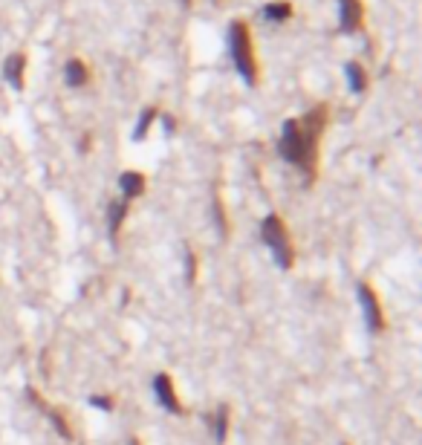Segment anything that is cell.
<instances>
[{
	"label": "cell",
	"instance_id": "obj_2",
	"mask_svg": "<svg viewBox=\"0 0 422 445\" xmlns=\"http://www.w3.org/2000/svg\"><path fill=\"white\" fill-rule=\"evenodd\" d=\"M229 50L231 61L238 67L246 84H257V58H254V43H252V29L246 20H234L229 27Z\"/></svg>",
	"mask_w": 422,
	"mask_h": 445
},
{
	"label": "cell",
	"instance_id": "obj_14",
	"mask_svg": "<svg viewBox=\"0 0 422 445\" xmlns=\"http://www.w3.org/2000/svg\"><path fill=\"white\" fill-rule=\"evenodd\" d=\"M226 425H229V408H220V411H217V419H215V439H217V442L226 439Z\"/></svg>",
	"mask_w": 422,
	"mask_h": 445
},
{
	"label": "cell",
	"instance_id": "obj_3",
	"mask_svg": "<svg viewBox=\"0 0 422 445\" xmlns=\"http://www.w3.org/2000/svg\"><path fill=\"white\" fill-rule=\"evenodd\" d=\"M261 234H264V243L272 249L275 261L280 269H290L295 254H292V243H290V231L284 226V220H280L278 214H269L264 223H261Z\"/></svg>",
	"mask_w": 422,
	"mask_h": 445
},
{
	"label": "cell",
	"instance_id": "obj_13",
	"mask_svg": "<svg viewBox=\"0 0 422 445\" xmlns=\"http://www.w3.org/2000/svg\"><path fill=\"white\" fill-rule=\"evenodd\" d=\"M156 107H148V110H142V116H139V125H136V130H133V139L139 142V139H145V133L151 130V125H154V119H156Z\"/></svg>",
	"mask_w": 422,
	"mask_h": 445
},
{
	"label": "cell",
	"instance_id": "obj_16",
	"mask_svg": "<svg viewBox=\"0 0 422 445\" xmlns=\"http://www.w3.org/2000/svg\"><path fill=\"white\" fill-rule=\"evenodd\" d=\"M191 4H194V0H182V6H185V9H189Z\"/></svg>",
	"mask_w": 422,
	"mask_h": 445
},
{
	"label": "cell",
	"instance_id": "obj_10",
	"mask_svg": "<svg viewBox=\"0 0 422 445\" xmlns=\"http://www.w3.org/2000/svg\"><path fill=\"white\" fill-rule=\"evenodd\" d=\"M125 217H128V200H113L107 205V231H110L113 240H116V234H119Z\"/></svg>",
	"mask_w": 422,
	"mask_h": 445
},
{
	"label": "cell",
	"instance_id": "obj_6",
	"mask_svg": "<svg viewBox=\"0 0 422 445\" xmlns=\"http://www.w3.org/2000/svg\"><path fill=\"white\" fill-rule=\"evenodd\" d=\"M154 390H156V399L162 402V408H168V411H174V413H182L179 399H177V390H174V385H171V376L159 373V376L154 379Z\"/></svg>",
	"mask_w": 422,
	"mask_h": 445
},
{
	"label": "cell",
	"instance_id": "obj_17",
	"mask_svg": "<svg viewBox=\"0 0 422 445\" xmlns=\"http://www.w3.org/2000/svg\"><path fill=\"white\" fill-rule=\"evenodd\" d=\"M130 445H139V439H130Z\"/></svg>",
	"mask_w": 422,
	"mask_h": 445
},
{
	"label": "cell",
	"instance_id": "obj_5",
	"mask_svg": "<svg viewBox=\"0 0 422 445\" xmlns=\"http://www.w3.org/2000/svg\"><path fill=\"white\" fill-rule=\"evenodd\" d=\"M362 20H365V6L362 0H339V23H341V32L353 35L362 29Z\"/></svg>",
	"mask_w": 422,
	"mask_h": 445
},
{
	"label": "cell",
	"instance_id": "obj_1",
	"mask_svg": "<svg viewBox=\"0 0 422 445\" xmlns=\"http://www.w3.org/2000/svg\"><path fill=\"white\" fill-rule=\"evenodd\" d=\"M327 128V107H313L304 119H287L280 128V142L278 151L290 165H295L307 179L315 177L318 165V139Z\"/></svg>",
	"mask_w": 422,
	"mask_h": 445
},
{
	"label": "cell",
	"instance_id": "obj_8",
	"mask_svg": "<svg viewBox=\"0 0 422 445\" xmlns=\"http://www.w3.org/2000/svg\"><path fill=\"white\" fill-rule=\"evenodd\" d=\"M145 177L142 174H136V171H125L119 177V189H122V200H133V197H142L145 194Z\"/></svg>",
	"mask_w": 422,
	"mask_h": 445
},
{
	"label": "cell",
	"instance_id": "obj_4",
	"mask_svg": "<svg viewBox=\"0 0 422 445\" xmlns=\"http://www.w3.org/2000/svg\"><path fill=\"white\" fill-rule=\"evenodd\" d=\"M359 303H362V310H365V321H367V330L370 333H379L382 327H385V318H382V303L379 298L373 295V289L367 284H359Z\"/></svg>",
	"mask_w": 422,
	"mask_h": 445
},
{
	"label": "cell",
	"instance_id": "obj_7",
	"mask_svg": "<svg viewBox=\"0 0 422 445\" xmlns=\"http://www.w3.org/2000/svg\"><path fill=\"white\" fill-rule=\"evenodd\" d=\"M23 73H27V55L23 53H12L4 64V76L15 90H23Z\"/></svg>",
	"mask_w": 422,
	"mask_h": 445
},
{
	"label": "cell",
	"instance_id": "obj_9",
	"mask_svg": "<svg viewBox=\"0 0 422 445\" xmlns=\"http://www.w3.org/2000/svg\"><path fill=\"white\" fill-rule=\"evenodd\" d=\"M64 78H67L69 87H84L90 81V69L81 58H69L67 67H64Z\"/></svg>",
	"mask_w": 422,
	"mask_h": 445
},
{
	"label": "cell",
	"instance_id": "obj_12",
	"mask_svg": "<svg viewBox=\"0 0 422 445\" xmlns=\"http://www.w3.org/2000/svg\"><path fill=\"white\" fill-rule=\"evenodd\" d=\"M347 81H350V90L353 93H365V87H367V76H365V67L362 64H356V61H350L347 67Z\"/></svg>",
	"mask_w": 422,
	"mask_h": 445
},
{
	"label": "cell",
	"instance_id": "obj_11",
	"mask_svg": "<svg viewBox=\"0 0 422 445\" xmlns=\"http://www.w3.org/2000/svg\"><path fill=\"white\" fill-rule=\"evenodd\" d=\"M264 15L272 23H287L292 18V4H290V0H272V4L264 6Z\"/></svg>",
	"mask_w": 422,
	"mask_h": 445
},
{
	"label": "cell",
	"instance_id": "obj_15",
	"mask_svg": "<svg viewBox=\"0 0 422 445\" xmlns=\"http://www.w3.org/2000/svg\"><path fill=\"white\" fill-rule=\"evenodd\" d=\"M93 405H96V408H104V411H110L113 405H110V399H93Z\"/></svg>",
	"mask_w": 422,
	"mask_h": 445
}]
</instances>
